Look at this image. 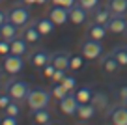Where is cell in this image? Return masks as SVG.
Here are the masks:
<instances>
[{
	"label": "cell",
	"instance_id": "cell-1",
	"mask_svg": "<svg viewBox=\"0 0 127 125\" xmlns=\"http://www.w3.org/2000/svg\"><path fill=\"white\" fill-rule=\"evenodd\" d=\"M4 92H8V94L11 95L13 101L26 103L28 94L32 92V86L26 80H23V78H13V80H8L4 84Z\"/></svg>",
	"mask_w": 127,
	"mask_h": 125
},
{
	"label": "cell",
	"instance_id": "cell-2",
	"mask_svg": "<svg viewBox=\"0 0 127 125\" xmlns=\"http://www.w3.org/2000/svg\"><path fill=\"white\" fill-rule=\"evenodd\" d=\"M52 94L45 88H32V92L28 94L26 105L30 110H37V108H49L51 105Z\"/></svg>",
	"mask_w": 127,
	"mask_h": 125
},
{
	"label": "cell",
	"instance_id": "cell-3",
	"mask_svg": "<svg viewBox=\"0 0 127 125\" xmlns=\"http://www.w3.org/2000/svg\"><path fill=\"white\" fill-rule=\"evenodd\" d=\"M0 67H2V71H4L6 75H19L21 71L24 69V60L23 56H17V54H6L2 56V63H0Z\"/></svg>",
	"mask_w": 127,
	"mask_h": 125
},
{
	"label": "cell",
	"instance_id": "cell-4",
	"mask_svg": "<svg viewBox=\"0 0 127 125\" xmlns=\"http://www.w3.org/2000/svg\"><path fill=\"white\" fill-rule=\"evenodd\" d=\"M8 21H11L15 26L23 28L30 23V9L28 6H13L11 9H8Z\"/></svg>",
	"mask_w": 127,
	"mask_h": 125
},
{
	"label": "cell",
	"instance_id": "cell-5",
	"mask_svg": "<svg viewBox=\"0 0 127 125\" xmlns=\"http://www.w3.org/2000/svg\"><path fill=\"white\" fill-rule=\"evenodd\" d=\"M80 54H82L86 60H97V58H101V54H103V45H101V41H97V39L88 37L86 41L80 45Z\"/></svg>",
	"mask_w": 127,
	"mask_h": 125
},
{
	"label": "cell",
	"instance_id": "cell-6",
	"mask_svg": "<svg viewBox=\"0 0 127 125\" xmlns=\"http://www.w3.org/2000/svg\"><path fill=\"white\" fill-rule=\"evenodd\" d=\"M107 121L114 125H127V105L118 103L107 110Z\"/></svg>",
	"mask_w": 127,
	"mask_h": 125
},
{
	"label": "cell",
	"instance_id": "cell-7",
	"mask_svg": "<svg viewBox=\"0 0 127 125\" xmlns=\"http://www.w3.org/2000/svg\"><path fill=\"white\" fill-rule=\"evenodd\" d=\"M51 56L52 54L49 51H45V49H37V51H34V52L28 54V63H30L32 67H36V69H43V67L51 62Z\"/></svg>",
	"mask_w": 127,
	"mask_h": 125
},
{
	"label": "cell",
	"instance_id": "cell-8",
	"mask_svg": "<svg viewBox=\"0 0 127 125\" xmlns=\"http://www.w3.org/2000/svg\"><path fill=\"white\" fill-rule=\"evenodd\" d=\"M79 99L75 97V94H67L65 97L62 99V101L58 103V108L62 114H65V116H77V108H79Z\"/></svg>",
	"mask_w": 127,
	"mask_h": 125
},
{
	"label": "cell",
	"instance_id": "cell-9",
	"mask_svg": "<svg viewBox=\"0 0 127 125\" xmlns=\"http://www.w3.org/2000/svg\"><path fill=\"white\" fill-rule=\"evenodd\" d=\"M21 37H24L30 45H37V43L41 41V37H43V35H41V32L37 30L36 21H34V23H28L26 26L21 28Z\"/></svg>",
	"mask_w": 127,
	"mask_h": 125
},
{
	"label": "cell",
	"instance_id": "cell-10",
	"mask_svg": "<svg viewBox=\"0 0 127 125\" xmlns=\"http://www.w3.org/2000/svg\"><path fill=\"white\" fill-rule=\"evenodd\" d=\"M107 30L110 34H127V17L125 15H112L107 23Z\"/></svg>",
	"mask_w": 127,
	"mask_h": 125
},
{
	"label": "cell",
	"instance_id": "cell-11",
	"mask_svg": "<svg viewBox=\"0 0 127 125\" xmlns=\"http://www.w3.org/2000/svg\"><path fill=\"white\" fill-rule=\"evenodd\" d=\"M47 15L51 17V21L56 24V26H64V24L69 21V9L64 8V6H52Z\"/></svg>",
	"mask_w": 127,
	"mask_h": 125
},
{
	"label": "cell",
	"instance_id": "cell-12",
	"mask_svg": "<svg viewBox=\"0 0 127 125\" xmlns=\"http://www.w3.org/2000/svg\"><path fill=\"white\" fill-rule=\"evenodd\" d=\"M99 65H101V69H103L107 75H114V73H118V69L122 67V65H120V62L116 60V56L112 54V52H110V54L101 56Z\"/></svg>",
	"mask_w": 127,
	"mask_h": 125
},
{
	"label": "cell",
	"instance_id": "cell-13",
	"mask_svg": "<svg viewBox=\"0 0 127 125\" xmlns=\"http://www.w3.org/2000/svg\"><path fill=\"white\" fill-rule=\"evenodd\" d=\"M86 19H88V9H84L79 2L73 8H69V21L73 24H84Z\"/></svg>",
	"mask_w": 127,
	"mask_h": 125
},
{
	"label": "cell",
	"instance_id": "cell-14",
	"mask_svg": "<svg viewBox=\"0 0 127 125\" xmlns=\"http://www.w3.org/2000/svg\"><path fill=\"white\" fill-rule=\"evenodd\" d=\"M69 58H71V54H69L67 51H58V52H52L51 62L54 63L56 69H65V71H69Z\"/></svg>",
	"mask_w": 127,
	"mask_h": 125
},
{
	"label": "cell",
	"instance_id": "cell-15",
	"mask_svg": "<svg viewBox=\"0 0 127 125\" xmlns=\"http://www.w3.org/2000/svg\"><path fill=\"white\" fill-rule=\"evenodd\" d=\"M95 114H97V108H95L92 103H80L79 108H77V118H79L80 121H90V120H94Z\"/></svg>",
	"mask_w": 127,
	"mask_h": 125
},
{
	"label": "cell",
	"instance_id": "cell-16",
	"mask_svg": "<svg viewBox=\"0 0 127 125\" xmlns=\"http://www.w3.org/2000/svg\"><path fill=\"white\" fill-rule=\"evenodd\" d=\"M30 118L34 123H39V125H47L52 123V114L49 108H37V110H30Z\"/></svg>",
	"mask_w": 127,
	"mask_h": 125
},
{
	"label": "cell",
	"instance_id": "cell-17",
	"mask_svg": "<svg viewBox=\"0 0 127 125\" xmlns=\"http://www.w3.org/2000/svg\"><path fill=\"white\" fill-rule=\"evenodd\" d=\"M110 17H112V11L105 6V8H97L95 9H92V23H97V24H105L107 26V23L110 21Z\"/></svg>",
	"mask_w": 127,
	"mask_h": 125
},
{
	"label": "cell",
	"instance_id": "cell-18",
	"mask_svg": "<svg viewBox=\"0 0 127 125\" xmlns=\"http://www.w3.org/2000/svg\"><path fill=\"white\" fill-rule=\"evenodd\" d=\"M21 32H19V26L11 23V21H6L2 26H0V37L2 39H8V41H13L15 37H19Z\"/></svg>",
	"mask_w": 127,
	"mask_h": 125
},
{
	"label": "cell",
	"instance_id": "cell-19",
	"mask_svg": "<svg viewBox=\"0 0 127 125\" xmlns=\"http://www.w3.org/2000/svg\"><path fill=\"white\" fill-rule=\"evenodd\" d=\"M28 41L24 37H15L11 41V54H17V56H28L30 52H28Z\"/></svg>",
	"mask_w": 127,
	"mask_h": 125
},
{
	"label": "cell",
	"instance_id": "cell-20",
	"mask_svg": "<svg viewBox=\"0 0 127 125\" xmlns=\"http://www.w3.org/2000/svg\"><path fill=\"white\" fill-rule=\"evenodd\" d=\"M90 103L97 108V112H107L108 110V95L103 92H94V97Z\"/></svg>",
	"mask_w": 127,
	"mask_h": 125
},
{
	"label": "cell",
	"instance_id": "cell-21",
	"mask_svg": "<svg viewBox=\"0 0 127 125\" xmlns=\"http://www.w3.org/2000/svg\"><path fill=\"white\" fill-rule=\"evenodd\" d=\"M36 26H37V30L41 32V35H51L52 32H54V28H56V24L51 21V17H39V19L36 21Z\"/></svg>",
	"mask_w": 127,
	"mask_h": 125
},
{
	"label": "cell",
	"instance_id": "cell-22",
	"mask_svg": "<svg viewBox=\"0 0 127 125\" xmlns=\"http://www.w3.org/2000/svg\"><path fill=\"white\" fill-rule=\"evenodd\" d=\"M107 34H108V30H107V26H105V24L92 23V24H90V28H88V37H90V39H97V41H103Z\"/></svg>",
	"mask_w": 127,
	"mask_h": 125
},
{
	"label": "cell",
	"instance_id": "cell-23",
	"mask_svg": "<svg viewBox=\"0 0 127 125\" xmlns=\"http://www.w3.org/2000/svg\"><path fill=\"white\" fill-rule=\"evenodd\" d=\"M107 8L112 11V15H125L127 0H107Z\"/></svg>",
	"mask_w": 127,
	"mask_h": 125
},
{
	"label": "cell",
	"instance_id": "cell-24",
	"mask_svg": "<svg viewBox=\"0 0 127 125\" xmlns=\"http://www.w3.org/2000/svg\"><path fill=\"white\" fill-rule=\"evenodd\" d=\"M73 94L79 99V103H90L92 97H94V88L92 86H80V88H77Z\"/></svg>",
	"mask_w": 127,
	"mask_h": 125
},
{
	"label": "cell",
	"instance_id": "cell-25",
	"mask_svg": "<svg viewBox=\"0 0 127 125\" xmlns=\"http://www.w3.org/2000/svg\"><path fill=\"white\" fill-rule=\"evenodd\" d=\"M112 54L116 56V60L120 62L122 67H127V47L125 45H118V47L112 49Z\"/></svg>",
	"mask_w": 127,
	"mask_h": 125
},
{
	"label": "cell",
	"instance_id": "cell-26",
	"mask_svg": "<svg viewBox=\"0 0 127 125\" xmlns=\"http://www.w3.org/2000/svg\"><path fill=\"white\" fill-rule=\"evenodd\" d=\"M51 94H52V97L54 99H58V101H62L65 95L69 94L67 90H65V86H64L62 82H56V84H52V88H51Z\"/></svg>",
	"mask_w": 127,
	"mask_h": 125
},
{
	"label": "cell",
	"instance_id": "cell-27",
	"mask_svg": "<svg viewBox=\"0 0 127 125\" xmlns=\"http://www.w3.org/2000/svg\"><path fill=\"white\" fill-rule=\"evenodd\" d=\"M84 56L82 54H71V58H69V71H80L84 65Z\"/></svg>",
	"mask_w": 127,
	"mask_h": 125
},
{
	"label": "cell",
	"instance_id": "cell-28",
	"mask_svg": "<svg viewBox=\"0 0 127 125\" xmlns=\"http://www.w3.org/2000/svg\"><path fill=\"white\" fill-rule=\"evenodd\" d=\"M4 114H8V116H21V103L19 101H11L4 108Z\"/></svg>",
	"mask_w": 127,
	"mask_h": 125
},
{
	"label": "cell",
	"instance_id": "cell-29",
	"mask_svg": "<svg viewBox=\"0 0 127 125\" xmlns=\"http://www.w3.org/2000/svg\"><path fill=\"white\" fill-rule=\"evenodd\" d=\"M62 84H64V86H65V90H67L69 94L77 90V78L73 77V75H67V77H65V78H64V80H62Z\"/></svg>",
	"mask_w": 127,
	"mask_h": 125
},
{
	"label": "cell",
	"instance_id": "cell-30",
	"mask_svg": "<svg viewBox=\"0 0 127 125\" xmlns=\"http://www.w3.org/2000/svg\"><path fill=\"white\" fill-rule=\"evenodd\" d=\"M9 52H11V41L0 37V56H6Z\"/></svg>",
	"mask_w": 127,
	"mask_h": 125
},
{
	"label": "cell",
	"instance_id": "cell-31",
	"mask_svg": "<svg viewBox=\"0 0 127 125\" xmlns=\"http://www.w3.org/2000/svg\"><path fill=\"white\" fill-rule=\"evenodd\" d=\"M77 2H79L84 9H88V11H92V9H95L99 6V0H77Z\"/></svg>",
	"mask_w": 127,
	"mask_h": 125
},
{
	"label": "cell",
	"instance_id": "cell-32",
	"mask_svg": "<svg viewBox=\"0 0 127 125\" xmlns=\"http://www.w3.org/2000/svg\"><path fill=\"white\" fill-rule=\"evenodd\" d=\"M17 123H19V116H8V114H4L0 118V125H17Z\"/></svg>",
	"mask_w": 127,
	"mask_h": 125
},
{
	"label": "cell",
	"instance_id": "cell-33",
	"mask_svg": "<svg viewBox=\"0 0 127 125\" xmlns=\"http://www.w3.org/2000/svg\"><path fill=\"white\" fill-rule=\"evenodd\" d=\"M54 71H56L54 63H52V62H49L47 65H45L43 69H41V75H43L45 78H49V80H51V78H52V75H54Z\"/></svg>",
	"mask_w": 127,
	"mask_h": 125
},
{
	"label": "cell",
	"instance_id": "cell-34",
	"mask_svg": "<svg viewBox=\"0 0 127 125\" xmlns=\"http://www.w3.org/2000/svg\"><path fill=\"white\" fill-rule=\"evenodd\" d=\"M11 101H13V99H11V95H9L8 92H2V94H0V110L4 112V108H6V106H8Z\"/></svg>",
	"mask_w": 127,
	"mask_h": 125
},
{
	"label": "cell",
	"instance_id": "cell-35",
	"mask_svg": "<svg viewBox=\"0 0 127 125\" xmlns=\"http://www.w3.org/2000/svg\"><path fill=\"white\" fill-rule=\"evenodd\" d=\"M52 6H64V8H73V6L77 4V0H51Z\"/></svg>",
	"mask_w": 127,
	"mask_h": 125
},
{
	"label": "cell",
	"instance_id": "cell-36",
	"mask_svg": "<svg viewBox=\"0 0 127 125\" xmlns=\"http://www.w3.org/2000/svg\"><path fill=\"white\" fill-rule=\"evenodd\" d=\"M65 77H67V75H65V69H56L51 80H52V84H56V82H62Z\"/></svg>",
	"mask_w": 127,
	"mask_h": 125
},
{
	"label": "cell",
	"instance_id": "cell-37",
	"mask_svg": "<svg viewBox=\"0 0 127 125\" xmlns=\"http://www.w3.org/2000/svg\"><path fill=\"white\" fill-rule=\"evenodd\" d=\"M116 95H118V101L125 105V103H127V86H122L118 92H116Z\"/></svg>",
	"mask_w": 127,
	"mask_h": 125
},
{
	"label": "cell",
	"instance_id": "cell-38",
	"mask_svg": "<svg viewBox=\"0 0 127 125\" xmlns=\"http://www.w3.org/2000/svg\"><path fill=\"white\" fill-rule=\"evenodd\" d=\"M6 21H8V11H2V9H0V26H2Z\"/></svg>",
	"mask_w": 127,
	"mask_h": 125
},
{
	"label": "cell",
	"instance_id": "cell-39",
	"mask_svg": "<svg viewBox=\"0 0 127 125\" xmlns=\"http://www.w3.org/2000/svg\"><path fill=\"white\" fill-rule=\"evenodd\" d=\"M23 4H24V6H28V8H30V6L37 4V0H23Z\"/></svg>",
	"mask_w": 127,
	"mask_h": 125
},
{
	"label": "cell",
	"instance_id": "cell-40",
	"mask_svg": "<svg viewBox=\"0 0 127 125\" xmlns=\"http://www.w3.org/2000/svg\"><path fill=\"white\" fill-rule=\"evenodd\" d=\"M47 2H51V0H37V4H39V6H45Z\"/></svg>",
	"mask_w": 127,
	"mask_h": 125
},
{
	"label": "cell",
	"instance_id": "cell-41",
	"mask_svg": "<svg viewBox=\"0 0 127 125\" xmlns=\"http://www.w3.org/2000/svg\"><path fill=\"white\" fill-rule=\"evenodd\" d=\"M0 84H2V75H0Z\"/></svg>",
	"mask_w": 127,
	"mask_h": 125
},
{
	"label": "cell",
	"instance_id": "cell-42",
	"mask_svg": "<svg viewBox=\"0 0 127 125\" xmlns=\"http://www.w3.org/2000/svg\"><path fill=\"white\" fill-rule=\"evenodd\" d=\"M13 2H17V0H13Z\"/></svg>",
	"mask_w": 127,
	"mask_h": 125
},
{
	"label": "cell",
	"instance_id": "cell-43",
	"mask_svg": "<svg viewBox=\"0 0 127 125\" xmlns=\"http://www.w3.org/2000/svg\"><path fill=\"white\" fill-rule=\"evenodd\" d=\"M125 47H127V43H125Z\"/></svg>",
	"mask_w": 127,
	"mask_h": 125
},
{
	"label": "cell",
	"instance_id": "cell-44",
	"mask_svg": "<svg viewBox=\"0 0 127 125\" xmlns=\"http://www.w3.org/2000/svg\"><path fill=\"white\" fill-rule=\"evenodd\" d=\"M0 2H2V0H0Z\"/></svg>",
	"mask_w": 127,
	"mask_h": 125
},
{
	"label": "cell",
	"instance_id": "cell-45",
	"mask_svg": "<svg viewBox=\"0 0 127 125\" xmlns=\"http://www.w3.org/2000/svg\"><path fill=\"white\" fill-rule=\"evenodd\" d=\"M125 105H127V103H125Z\"/></svg>",
	"mask_w": 127,
	"mask_h": 125
}]
</instances>
